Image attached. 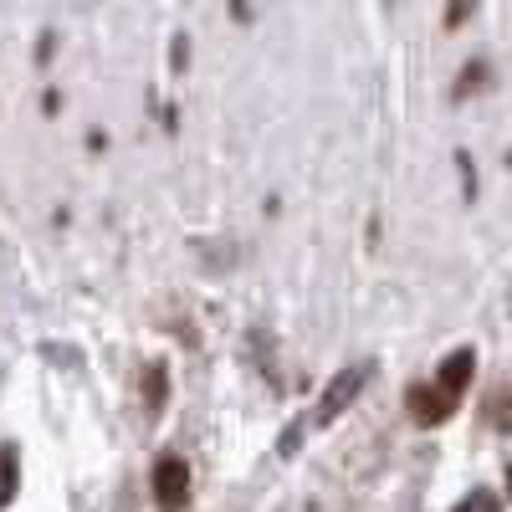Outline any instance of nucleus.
<instances>
[{
  "label": "nucleus",
  "instance_id": "obj_5",
  "mask_svg": "<svg viewBox=\"0 0 512 512\" xmlns=\"http://www.w3.org/2000/svg\"><path fill=\"white\" fill-rule=\"evenodd\" d=\"M16 482H21V456H16V446H0V507H11Z\"/></svg>",
  "mask_w": 512,
  "mask_h": 512
},
{
  "label": "nucleus",
  "instance_id": "obj_1",
  "mask_svg": "<svg viewBox=\"0 0 512 512\" xmlns=\"http://www.w3.org/2000/svg\"><path fill=\"white\" fill-rule=\"evenodd\" d=\"M149 487H154L159 512H185V502H190V461L180 451H159L154 472H149Z\"/></svg>",
  "mask_w": 512,
  "mask_h": 512
},
{
  "label": "nucleus",
  "instance_id": "obj_6",
  "mask_svg": "<svg viewBox=\"0 0 512 512\" xmlns=\"http://www.w3.org/2000/svg\"><path fill=\"white\" fill-rule=\"evenodd\" d=\"M456 512H502V497H497L492 487H477L472 497H461V502H456Z\"/></svg>",
  "mask_w": 512,
  "mask_h": 512
},
{
  "label": "nucleus",
  "instance_id": "obj_3",
  "mask_svg": "<svg viewBox=\"0 0 512 512\" xmlns=\"http://www.w3.org/2000/svg\"><path fill=\"white\" fill-rule=\"evenodd\" d=\"M405 405H410L415 425H446L461 410V400H451L446 390H436V384H415V390L405 395Z\"/></svg>",
  "mask_w": 512,
  "mask_h": 512
},
{
  "label": "nucleus",
  "instance_id": "obj_7",
  "mask_svg": "<svg viewBox=\"0 0 512 512\" xmlns=\"http://www.w3.org/2000/svg\"><path fill=\"white\" fill-rule=\"evenodd\" d=\"M164 390H169V384H164V364H149V410L164 405Z\"/></svg>",
  "mask_w": 512,
  "mask_h": 512
},
{
  "label": "nucleus",
  "instance_id": "obj_4",
  "mask_svg": "<svg viewBox=\"0 0 512 512\" xmlns=\"http://www.w3.org/2000/svg\"><path fill=\"white\" fill-rule=\"evenodd\" d=\"M472 374H477V349L466 344V349H451L446 359H441V369H436V390H446L451 400H461L466 390H472Z\"/></svg>",
  "mask_w": 512,
  "mask_h": 512
},
{
  "label": "nucleus",
  "instance_id": "obj_2",
  "mask_svg": "<svg viewBox=\"0 0 512 512\" xmlns=\"http://www.w3.org/2000/svg\"><path fill=\"white\" fill-rule=\"evenodd\" d=\"M369 374H374L369 364H354V369H338V374L328 379V390H323V400H318V405H313V415H308V420L318 425V431H328V425H333L338 415H344V410H349V405H354V400L364 395V384H369Z\"/></svg>",
  "mask_w": 512,
  "mask_h": 512
}]
</instances>
